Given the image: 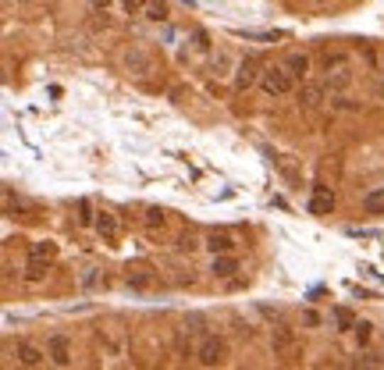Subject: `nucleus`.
Returning <instances> with one entry per match:
<instances>
[{
    "label": "nucleus",
    "mask_w": 384,
    "mask_h": 370,
    "mask_svg": "<svg viewBox=\"0 0 384 370\" xmlns=\"http://www.w3.org/2000/svg\"><path fill=\"white\" fill-rule=\"evenodd\" d=\"M320 82H324V89H327L331 97L352 89V82H356V65H352V58H349V54H327L324 65H320Z\"/></svg>",
    "instance_id": "1"
},
{
    "label": "nucleus",
    "mask_w": 384,
    "mask_h": 370,
    "mask_svg": "<svg viewBox=\"0 0 384 370\" xmlns=\"http://www.w3.org/2000/svg\"><path fill=\"white\" fill-rule=\"evenodd\" d=\"M295 75L285 68V65H267L263 68V75H260V89L267 93V97H288L292 89H295Z\"/></svg>",
    "instance_id": "2"
},
{
    "label": "nucleus",
    "mask_w": 384,
    "mask_h": 370,
    "mask_svg": "<svg viewBox=\"0 0 384 370\" xmlns=\"http://www.w3.org/2000/svg\"><path fill=\"white\" fill-rule=\"evenodd\" d=\"M196 363L199 366H224L228 363V342L221 334H207L199 345H196Z\"/></svg>",
    "instance_id": "3"
},
{
    "label": "nucleus",
    "mask_w": 384,
    "mask_h": 370,
    "mask_svg": "<svg viewBox=\"0 0 384 370\" xmlns=\"http://www.w3.org/2000/svg\"><path fill=\"white\" fill-rule=\"evenodd\" d=\"M121 68H125L132 79H146V75L157 72V61H153V54H150L146 47H128V50L121 54Z\"/></svg>",
    "instance_id": "4"
},
{
    "label": "nucleus",
    "mask_w": 384,
    "mask_h": 370,
    "mask_svg": "<svg viewBox=\"0 0 384 370\" xmlns=\"http://www.w3.org/2000/svg\"><path fill=\"white\" fill-rule=\"evenodd\" d=\"M47 352H50V363L54 366H72L75 363V349H72V338L65 331H54L47 338Z\"/></svg>",
    "instance_id": "5"
},
{
    "label": "nucleus",
    "mask_w": 384,
    "mask_h": 370,
    "mask_svg": "<svg viewBox=\"0 0 384 370\" xmlns=\"http://www.w3.org/2000/svg\"><path fill=\"white\" fill-rule=\"evenodd\" d=\"M260 75H263L260 61H256V58H242V61L235 65V93H246V89H253V86L260 82Z\"/></svg>",
    "instance_id": "6"
},
{
    "label": "nucleus",
    "mask_w": 384,
    "mask_h": 370,
    "mask_svg": "<svg viewBox=\"0 0 384 370\" xmlns=\"http://www.w3.org/2000/svg\"><path fill=\"white\" fill-rule=\"evenodd\" d=\"M238 271H242V263H238L235 253H214V260H210V274H214L217 281H231Z\"/></svg>",
    "instance_id": "7"
},
{
    "label": "nucleus",
    "mask_w": 384,
    "mask_h": 370,
    "mask_svg": "<svg viewBox=\"0 0 384 370\" xmlns=\"http://www.w3.org/2000/svg\"><path fill=\"white\" fill-rule=\"evenodd\" d=\"M295 327H288V324H274L270 327V349H274V356H288L292 349H295Z\"/></svg>",
    "instance_id": "8"
},
{
    "label": "nucleus",
    "mask_w": 384,
    "mask_h": 370,
    "mask_svg": "<svg viewBox=\"0 0 384 370\" xmlns=\"http://www.w3.org/2000/svg\"><path fill=\"white\" fill-rule=\"evenodd\" d=\"M15 356H18L22 366H43V363L50 359V352H47L43 345H36V342H18V345H15Z\"/></svg>",
    "instance_id": "9"
},
{
    "label": "nucleus",
    "mask_w": 384,
    "mask_h": 370,
    "mask_svg": "<svg viewBox=\"0 0 384 370\" xmlns=\"http://www.w3.org/2000/svg\"><path fill=\"white\" fill-rule=\"evenodd\" d=\"M93 228H97V235H100L104 242H118V235H121V221H118V214H111V210H100L97 221H93Z\"/></svg>",
    "instance_id": "10"
},
{
    "label": "nucleus",
    "mask_w": 384,
    "mask_h": 370,
    "mask_svg": "<svg viewBox=\"0 0 384 370\" xmlns=\"http://www.w3.org/2000/svg\"><path fill=\"white\" fill-rule=\"evenodd\" d=\"M324 82H302V89H299V107H306V111H317L320 104H324Z\"/></svg>",
    "instance_id": "11"
},
{
    "label": "nucleus",
    "mask_w": 384,
    "mask_h": 370,
    "mask_svg": "<svg viewBox=\"0 0 384 370\" xmlns=\"http://www.w3.org/2000/svg\"><path fill=\"white\" fill-rule=\"evenodd\" d=\"M334 210V192L327 185H313V200H309V214H331Z\"/></svg>",
    "instance_id": "12"
},
{
    "label": "nucleus",
    "mask_w": 384,
    "mask_h": 370,
    "mask_svg": "<svg viewBox=\"0 0 384 370\" xmlns=\"http://www.w3.org/2000/svg\"><path fill=\"white\" fill-rule=\"evenodd\" d=\"M50 263H54V260H40V256H29V263H26V274H22V278H26L29 285H40V281H47V274L54 271Z\"/></svg>",
    "instance_id": "13"
},
{
    "label": "nucleus",
    "mask_w": 384,
    "mask_h": 370,
    "mask_svg": "<svg viewBox=\"0 0 384 370\" xmlns=\"http://www.w3.org/2000/svg\"><path fill=\"white\" fill-rule=\"evenodd\" d=\"M100 342L107 356H125V334L118 327H100Z\"/></svg>",
    "instance_id": "14"
},
{
    "label": "nucleus",
    "mask_w": 384,
    "mask_h": 370,
    "mask_svg": "<svg viewBox=\"0 0 384 370\" xmlns=\"http://www.w3.org/2000/svg\"><path fill=\"white\" fill-rule=\"evenodd\" d=\"M285 68H288L299 82H306L309 72H313V61H309V54H288V58H285Z\"/></svg>",
    "instance_id": "15"
},
{
    "label": "nucleus",
    "mask_w": 384,
    "mask_h": 370,
    "mask_svg": "<svg viewBox=\"0 0 384 370\" xmlns=\"http://www.w3.org/2000/svg\"><path fill=\"white\" fill-rule=\"evenodd\" d=\"M153 271H146V267H128V274H125V285L128 288H136V292H146V288H153Z\"/></svg>",
    "instance_id": "16"
},
{
    "label": "nucleus",
    "mask_w": 384,
    "mask_h": 370,
    "mask_svg": "<svg viewBox=\"0 0 384 370\" xmlns=\"http://www.w3.org/2000/svg\"><path fill=\"white\" fill-rule=\"evenodd\" d=\"M203 246H207L210 253H235V239H231L228 232H210V235L203 239Z\"/></svg>",
    "instance_id": "17"
},
{
    "label": "nucleus",
    "mask_w": 384,
    "mask_h": 370,
    "mask_svg": "<svg viewBox=\"0 0 384 370\" xmlns=\"http://www.w3.org/2000/svg\"><path fill=\"white\" fill-rule=\"evenodd\" d=\"M143 224H146L150 232H168V210H160V207H150V210L143 214Z\"/></svg>",
    "instance_id": "18"
},
{
    "label": "nucleus",
    "mask_w": 384,
    "mask_h": 370,
    "mask_svg": "<svg viewBox=\"0 0 384 370\" xmlns=\"http://www.w3.org/2000/svg\"><path fill=\"white\" fill-rule=\"evenodd\" d=\"M79 285H82V292H97V288L104 285V267H86Z\"/></svg>",
    "instance_id": "19"
},
{
    "label": "nucleus",
    "mask_w": 384,
    "mask_h": 370,
    "mask_svg": "<svg viewBox=\"0 0 384 370\" xmlns=\"http://www.w3.org/2000/svg\"><path fill=\"white\" fill-rule=\"evenodd\" d=\"M231 68H235V61H231V54H228V50H221V54L214 58V65H210V75H217V79H224V75H231Z\"/></svg>",
    "instance_id": "20"
},
{
    "label": "nucleus",
    "mask_w": 384,
    "mask_h": 370,
    "mask_svg": "<svg viewBox=\"0 0 384 370\" xmlns=\"http://www.w3.org/2000/svg\"><path fill=\"white\" fill-rule=\"evenodd\" d=\"M29 256L54 260V256H57V242H50V239H40V242H33V246H29Z\"/></svg>",
    "instance_id": "21"
},
{
    "label": "nucleus",
    "mask_w": 384,
    "mask_h": 370,
    "mask_svg": "<svg viewBox=\"0 0 384 370\" xmlns=\"http://www.w3.org/2000/svg\"><path fill=\"white\" fill-rule=\"evenodd\" d=\"M363 210L366 214H384V189H373L363 196Z\"/></svg>",
    "instance_id": "22"
},
{
    "label": "nucleus",
    "mask_w": 384,
    "mask_h": 370,
    "mask_svg": "<svg viewBox=\"0 0 384 370\" xmlns=\"http://www.w3.org/2000/svg\"><path fill=\"white\" fill-rule=\"evenodd\" d=\"M143 18H150V22H164V18H168L164 0H150V4H146V11H143Z\"/></svg>",
    "instance_id": "23"
},
{
    "label": "nucleus",
    "mask_w": 384,
    "mask_h": 370,
    "mask_svg": "<svg viewBox=\"0 0 384 370\" xmlns=\"http://www.w3.org/2000/svg\"><path fill=\"white\" fill-rule=\"evenodd\" d=\"M352 334H356V342H359V345H366V342H370V334H373V324H366V320H356Z\"/></svg>",
    "instance_id": "24"
},
{
    "label": "nucleus",
    "mask_w": 384,
    "mask_h": 370,
    "mask_svg": "<svg viewBox=\"0 0 384 370\" xmlns=\"http://www.w3.org/2000/svg\"><path fill=\"white\" fill-rule=\"evenodd\" d=\"M334 320L341 324V331H352V327H356V317H352L345 306H338V310H334Z\"/></svg>",
    "instance_id": "25"
},
{
    "label": "nucleus",
    "mask_w": 384,
    "mask_h": 370,
    "mask_svg": "<svg viewBox=\"0 0 384 370\" xmlns=\"http://www.w3.org/2000/svg\"><path fill=\"white\" fill-rule=\"evenodd\" d=\"M146 4H150V0H121V8H125L128 15H143Z\"/></svg>",
    "instance_id": "26"
},
{
    "label": "nucleus",
    "mask_w": 384,
    "mask_h": 370,
    "mask_svg": "<svg viewBox=\"0 0 384 370\" xmlns=\"http://www.w3.org/2000/svg\"><path fill=\"white\" fill-rule=\"evenodd\" d=\"M199 246H203V242H199V239H192V235H182V239H178V249H182V253H196Z\"/></svg>",
    "instance_id": "27"
},
{
    "label": "nucleus",
    "mask_w": 384,
    "mask_h": 370,
    "mask_svg": "<svg viewBox=\"0 0 384 370\" xmlns=\"http://www.w3.org/2000/svg\"><path fill=\"white\" fill-rule=\"evenodd\" d=\"M79 210H82V214H79V221H82V224H93V221H97V214H93L89 200H82V203H79Z\"/></svg>",
    "instance_id": "28"
},
{
    "label": "nucleus",
    "mask_w": 384,
    "mask_h": 370,
    "mask_svg": "<svg viewBox=\"0 0 384 370\" xmlns=\"http://www.w3.org/2000/svg\"><path fill=\"white\" fill-rule=\"evenodd\" d=\"M192 43H196V50H210V36H207L203 29H196V33H192Z\"/></svg>",
    "instance_id": "29"
},
{
    "label": "nucleus",
    "mask_w": 384,
    "mask_h": 370,
    "mask_svg": "<svg viewBox=\"0 0 384 370\" xmlns=\"http://www.w3.org/2000/svg\"><path fill=\"white\" fill-rule=\"evenodd\" d=\"M356 363H359V366H384V359H377V356H370V352H366V356H359Z\"/></svg>",
    "instance_id": "30"
},
{
    "label": "nucleus",
    "mask_w": 384,
    "mask_h": 370,
    "mask_svg": "<svg viewBox=\"0 0 384 370\" xmlns=\"http://www.w3.org/2000/svg\"><path fill=\"white\" fill-rule=\"evenodd\" d=\"M309 8H327V4H334V0H306Z\"/></svg>",
    "instance_id": "31"
},
{
    "label": "nucleus",
    "mask_w": 384,
    "mask_h": 370,
    "mask_svg": "<svg viewBox=\"0 0 384 370\" xmlns=\"http://www.w3.org/2000/svg\"><path fill=\"white\" fill-rule=\"evenodd\" d=\"M18 4H36V0H18Z\"/></svg>",
    "instance_id": "32"
}]
</instances>
